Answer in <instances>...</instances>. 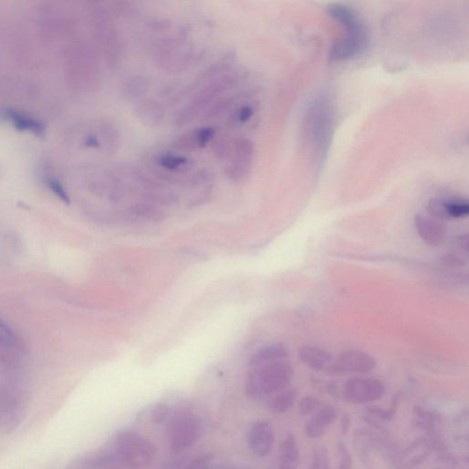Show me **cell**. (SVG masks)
I'll return each instance as SVG.
<instances>
[{"label":"cell","instance_id":"obj_19","mask_svg":"<svg viewBox=\"0 0 469 469\" xmlns=\"http://www.w3.org/2000/svg\"><path fill=\"white\" fill-rule=\"evenodd\" d=\"M8 116L12 120L14 124L16 125V127L23 129V131L37 132V133L43 131V127L37 122L29 119V117L22 116L21 114L16 113V112H10Z\"/></svg>","mask_w":469,"mask_h":469},{"label":"cell","instance_id":"obj_12","mask_svg":"<svg viewBox=\"0 0 469 469\" xmlns=\"http://www.w3.org/2000/svg\"><path fill=\"white\" fill-rule=\"evenodd\" d=\"M215 137V131L210 127H204L187 132L173 142V148L180 153H190L203 149Z\"/></svg>","mask_w":469,"mask_h":469},{"label":"cell","instance_id":"obj_21","mask_svg":"<svg viewBox=\"0 0 469 469\" xmlns=\"http://www.w3.org/2000/svg\"><path fill=\"white\" fill-rule=\"evenodd\" d=\"M125 89L128 97L136 98L144 94V92L147 90V84H146L144 79L134 78V79L131 80Z\"/></svg>","mask_w":469,"mask_h":469},{"label":"cell","instance_id":"obj_24","mask_svg":"<svg viewBox=\"0 0 469 469\" xmlns=\"http://www.w3.org/2000/svg\"><path fill=\"white\" fill-rule=\"evenodd\" d=\"M461 258H460L459 256H456V255H451V256H446L445 258V262L446 264H450V265H462V261Z\"/></svg>","mask_w":469,"mask_h":469},{"label":"cell","instance_id":"obj_5","mask_svg":"<svg viewBox=\"0 0 469 469\" xmlns=\"http://www.w3.org/2000/svg\"><path fill=\"white\" fill-rule=\"evenodd\" d=\"M114 445L119 462L129 469L148 467L156 457L154 443L137 432H119L115 437Z\"/></svg>","mask_w":469,"mask_h":469},{"label":"cell","instance_id":"obj_4","mask_svg":"<svg viewBox=\"0 0 469 469\" xmlns=\"http://www.w3.org/2000/svg\"><path fill=\"white\" fill-rule=\"evenodd\" d=\"M240 79V75L238 73H232L210 81L209 84L181 109L176 116V124L181 127L189 124L196 117L206 113L227 91L237 86Z\"/></svg>","mask_w":469,"mask_h":469},{"label":"cell","instance_id":"obj_14","mask_svg":"<svg viewBox=\"0 0 469 469\" xmlns=\"http://www.w3.org/2000/svg\"><path fill=\"white\" fill-rule=\"evenodd\" d=\"M248 445L252 453L258 456L268 454L272 445L271 427L263 422L254 423L249 432Z\"/></svg>","mask_w":469,"mask_h":469},{"label":"cell","instance_id":"obj_3","mask_svg":"<svg viewBox=\"0 0 469 469\" xmlns=\"http://www.w3.org/2000/svg\"><path fill=\"white\" fill-rule=\"evenodd\" d=\"M213 153L224 164V173L233 182L245 181L251 171L254 146L246 137H221L213 145Z\"/></svg>","mask_w":469,"mask_h":469},{"label":"cell","instance_id":"obj_6","mask_svg":"<svg viewBox=\"0 0 469 469\" xmlns=\"http://www.w3.org/2000/svg\"><path fill=\"white\" fill-rule=\"evenodd\" d=\"M293 369L285 361L251 367L246 381L247 393L252 397L269 394L287 384Z\"/></svg>","mask_w":469,"mask_h":469},{"label":"cell","instance_id":"obj_22","mask_svg":"<svg viewBox=\"0 0 469 469\" xmlns=\"http://www.w3.org/2000/svg\"><path fill=\"white\" fill-rule=\"evenodd\" d=\"M170 415V409L166 404H157L151 414V422L160 425L164 423Z\"/></svg>","mask_w":469,"mask_h":469},{"label":"cell","instance_id":"obj_2","mask_svg":"<svg viewBox=\"0 0 469 469\" xmlns=\"http://www.w3.org/2000/svg\"><path fill=\"white\" fill-rule=\"evenodd\" d=\"M327 14L341 23L345 30V35L333 45L330 50L331 60H351L363 52L369 44V35L355 10L347 6L335 3L328 6Z\"/></svg>","mask_w":469,"mask_h":469},{"label":"cell","instance_id":"obj_11","mask_svg":"<svg viewBox=\"0 0 469 469\" xmlns=\"http://www.w3.org/2000/svg\"><path fill=\"white\" fill-rule=\"evenodd\" d=\"M414 226L418 235L427 245L437 247L443 243L446 238V227L432 216L417 213L414 218Z\"/></svg>","mask_w":469,"mask_h":469},{"label":"cell","instance_id":"obj_13","mask_svg":"<svg viewBox=\"0 0 469 469\" xmlns=\"http://www.w3.org/2000/svg\"><path fill=\"white\" fill-rule=\"evenodd\" d=\"M23 352V347L15 333L0 321V359L3 361H18Z\"/></svg>","mask_w":469,"mask_h":469},{"label":"cell","instance_id":"obj_20","mask_svg":"<svg viewBox=\"0 0 469 469\" xmlns=\"http://www.w3.org/2000/svg\"><path fill=\"white\" fill-rule=\"evenodd\" d=\"M254 108L251 105H244L238 108L237 111L233 113L231 117V123L234 125H242L247 123L249 119L253 117Z\"/></svg>","mask_w":469,"mask_h":469},{"label":"cell","instance_id":"obj_18","mask_svg":"<svg viewBox=\"0 0 469 469\" xmlns=\"http://www.w3.org/2000/svg\"><path fill=\"white\" fill-rule=\"evenodd\" d=\"M157 164L160 168L166 171L165 176H168V174L182 173L186 170L189 161L184 156L178 154L164 153L158 157Z\"/></svg>","mask_w":469,"mask_h":469},{"label":"cell","instance_id":"obj_17","mask_svg":"<svg viewBox=\"0 0 469 469\" xmlns=\"http://www.w3.org/2000/svg\"><path fill=\"white\" fill-rule=\"evenodd\" d=\"M137 117L148 126L161 124L164 117V109L159 102L147 99L140 103L136 108Z\"/></svg>","mask_w":469,"mask_h":469},{"label":"cell","instance_id":"obj_16","mask_svg":"<svg viewBox=\"0 0 469 469\" xmlns=\"http://www.w3.org/2000/svg\"><path fill=\"white\" fill-rule=\"evenodd\" d=\"M289 356V350L283 343H274L260 348L252 355L249 365L251 367L285 361Z\"/></svg>","mask_w":469,"mask_h":469},{"label":"cell","instance_id":"obj_1","mask_svg":"<svg viewBox=\"0 0 469 469\" xmlns=\"http://www.w3.org/2000/svg\"><path fill=\"white\" fill-rule=\"evenodd\" d=\"M335 129V108L328 95H316L306 109L303 133L316 162L324 161Z\"/></svg>","mask_w":469,"mask_h":469},{"label":"cell","instance_id":"obj_15","mask_svg":"<svg viewBox=\"0 0 469 469\" xmlns=\"http://www.w3.org/2000/svg\"><path fill=\"white\" fill-rule=\"evenodd\" d=\"M300 361L314 370H322L329 366L333 356L329 351L316 345H303L298 350Z\"/></svg>","mask_w":469,"mask_h":469},{"label":"cell","instance_id":"obj_10","mask_svg":"<svg viewBox=\"0 0 469 469\" xmlns=\"http://www.w3.org/2000/svg\"><path fill=\"white\" fill-rule=\"evenodd\" d=\"M430 216L437 220H451L467 218L469 204L467 200L459 198H434L427 206Z\"/></svg>","mask_w":469,"mask_h":469},{"label":"cell","instance_id":"obj_8","mask_svg":"<svg viewBox=\"0 0 469 469\" xmlns=\"http://www.w3.org/2000/svg\"><path fill=\"white\" fill-rule=\"evenodd\" d=\"M95 22H97V36L99 39L106 60L111 67L119 66L122 55V45L119 33L114 26L111 13L104 8H97L95 11Z\"/></svg>","mask_w":469,"mask_h":469},{"label":"cell","instance_id":"obj_23","mask_svg":"<svg viewBox=\"0 0 469 469\" xmlns=\"http://www.w3.org/2000/svg\"><path fill=\"white\" fill-rule=\"evenodd\" d=\"M48 185H49L50 189L52 190V192L55 193L61 201H64V203H69L68 195H67L66 190L61 186L60 182L55 181V180L50 179L49 181H48Z\"/></svg>","mask_w":469,"mask_h":469},{"label":"cell","instance_id":"obj_7","mask_svg":"<svg viewBox=\"0 0 469 469\" xmlns=\"http://www.w3.org/2000/svg\"><path fill=\"white\" fill-rule=\"evenodd\" d=\"M201 435L200 422L195 415L181 412L171 418L167 429L168 443L173 453H182L198 442Z\"/></svg>","mask_w":469,"mask_h":469},{"label":"cell","instance_id":"obj_9","mask_svg":"<svg viewBox=\"0 0 469 469\" xmlns=\"http://www.w3.org/2000/svg\"><path fill=\"white\" fill-rule=\"evenodd\" d=\"M374 358L359 350H345L331 361L327 370L334 374L369 372L376 367Z\"/></svg>","mask_w":469,"mask_h":469}]
</instances>
